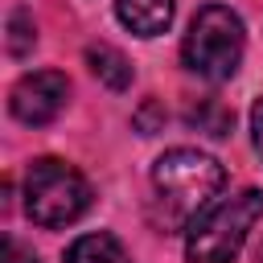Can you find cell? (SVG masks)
<instances>
[{"label":"cell","instance_id":"4","mask_svg":"<svg viewBox=\"0 0 263 263\" xmlns=\"http://www.w3.org/2000/svg\"><path fill=\"white\" fill-rule=\"evenodd\" d=\"M90 197H95L90 193V181L74 164L58 160V156H41L25 173V214L37 226H49L53 230V226L78 222L90 210Z\"/></svg>","mask_w":263,"mask_h":263},{"label":"cell","instance_id":"9","mask_svg":"<svg viewBox=\"0 0 263 263\" xmlns=\"http://www.w3.org/2000/svg\"><path fill=\"white\" fill-rule=\"evenodd\" d=\"M189 123L197 127V132H205V136H214V140H222L226 132H230V123H234V115L222 107V103H214V99H201L197 107H189Z\"/></svg>","mask_w":263,"mask_h":263},{"label":"cell","instance_id":"5","mask_svg":"<svg viewBox=\"0 0 263 263\" xmlns=\"http://www.w3.org/2000/svg\"><path fill=\"white\" fill-rule=\"evenodd\" d=\"M66 99H70V82H66L62 70H33L12 86L8 111L25 127H45V123H53L62 115Z\"/></svg>","mask_w":263,"mask_h":263},{"label":"cell","instance_id":"2","mask_svg":"<svg viewBox=\"0 0 263 263\" xmlns=\"http://www.w3.org/2000/svg\"><path fill=\"white\" fill-rule=\"evenodd\" d=\"M263 218V189H242L222 201H210L185 234L189 263H234L247 234Z\"/></svg>","mask_w":263,"mask_h":263},{"label":"cell","instance_id":"6","mask_svg":"<svg viewBox=\"0 0 263 263\" xmlns=\"http://www.w3.org/2000/svg\"><path fill=\"white\" fill-rule=\"evenodd\" d=\"M115 12L136 37H156L173 25L177 0H115Z\"/></svg>","mask_w":263,"mask_h":263},{"label":"cell","instance_id":"11","mask_svg":"<svg viewBox=\"0 0 263 263\" xmlns=\"http://www.w3.org/2000/svg\"><path fill=\"white\" fill-rule=\"evenodd\" d=\"M4 263H41L29 247H21L16 238H4Z\"/></svg>","mask_w":263,"mask_h":263},{"label":"cell","instance_id":"10","mask_svg":"<svg viewBox=\"0 0 263 263\" xmlns=\"http://www.w3.org/2000/svg\"><path fill=\"white\" fill-rule=\"evenodd\" d=\"M4 29H8L4 41H8V53H12V58H25V53L37 45V29H33V16H29L25 8H12Z\"/></svg>","mask_w":263,"mask_h":263},{"label":"cell","instance_id":"12","mask_svg":"<svg viewBox=\"0 0 263 263\" xmlns=\"http://www.w3.org/2000/svg\"><path fill=\"white\" fill-rule=\"evenodd\" d=\"M251 136H255V148H259V156H263V99L251 107Z\"/></svg>","mask_w":263,"mask_h":263},{"label":"cell","instance_id":"1","mask_svg":"<svg viewBox=\"0 0 263 263\" xmlns=\"http://www.w3.org/2000/svg\"><path fill=\"white\" fill-rule=\"evenodd\" d=\"M226 185V168L197 148H168L152 164V189L173 222H193Z\"/></svg>","mask_w":263,"mask_h":263},{"label":"cell","instance_id":"7","mask_svg":"<svg viewBox=\"0 0 263 263\" xmlns=\"http://www.w3.org/2000/svg\"><path fill=\"white\" fill-rule=\"evenodd\" d=\"M86 62H90V74L103 82V86H111V90H127L132 86V62L115 49V45H86Z\"/></svg>","mask_w":263,"mask_h":263},{"label":"cell","instance_id":"3","mask_svg":"<svg viewBox=\"0 0 263 263\" xmlns=\"http://www.w3.org/2000/svg\"><path fill=\"white\" fill-rule=\"evenodd\" d=\"M247 49V33H242V16L226 4H205L197 8V16L189 21V33L181 41V58L185 70L205 78V82H226L238 74Z\"/></svg>","mask_w":263,"mask_h":263},{"label":"cell","instance_id":"8","mask_svg":"<svg viewBox=\"0 0 263 263\" xmlns=\"http://www.w3.org/2000/svg\"><path fill=\"white\" fill-rule=\"evenodd\" d=\"M66 263H132L127 259V251L119 247V238H111V234H82V238H74L70 247H66Z\"/></svg>","mask_w":263,"mask_h":263}]
</instances>
